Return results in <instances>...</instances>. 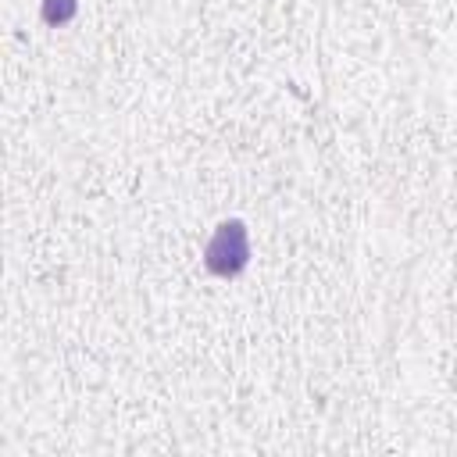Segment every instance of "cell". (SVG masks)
<instances>
[{"instance_id": "1", "label": "cell", "mask_w": 457, "mask_h": 457, "mask_svg": "<svg viewBox=\"0 0 457 457\" xmlns=\"http://www.w3.org/2000/svg\"><path fill=\"white\" fill-rule=\"evenodd\" d=\"M246 264H250V232L239 218H228L211 232L204 246V268L218 278H236Z\"/></svg>"}, {"instance_id": "2", "label": "cell", "mask_w": 457, "mask_h": 457, "mask_svg": "<svg viewBox=\"0 0 457 457\" xmlns=\"http://www.w3.org/2000/svg\"><path fill=\"white\" fill-rule=\"evenodd\" d=\"M39 14H43V21H46V25L61 29V25H68V21L79 14V0H43Z\"/></svg>"}]
</instances>
